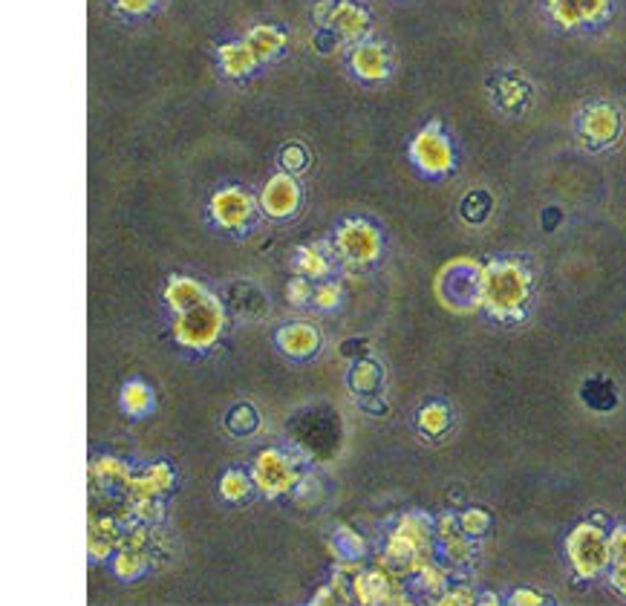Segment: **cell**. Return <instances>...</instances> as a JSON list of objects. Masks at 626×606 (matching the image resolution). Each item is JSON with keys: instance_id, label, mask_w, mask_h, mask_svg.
<instances>
[{"instance_id": "obj_17", "label": "cell", "mask_w": 626, "mask_h": 606, "mask_svg": "<svg viewBox=\"0 0 626 606\" xmlns=\"http://www.w3.org/2000/svg\"><path fill=\"white\" fill-rule=\"evenodd\" d=\"M220 58H223V67H226L228 76L251 73L254 64H257V55H254V50H251L249 44H226L223 52H220Z\"/></svg>"}, {"instance_id": "obj_13", "label": "cell", "mask_w": 626, "mask_h": 606, "mask_svg": "<svg viewBox=\"0 0 626 606\" xmlns=\"http://www.w3.org/2000/svg\"><path fill=\"white\" fill-rule=\"evenodd\" d=\"M352 70L361 78H384L390 73V58H387V50L381 44H364L358 50L352 52Z\"/></svg>"}, {"instance_id": "obj_2", "label": "cell", "mask_w": 626, "mask_h": 606, "mask_svg": "<svg viewBox=\"0 0 626 606\" xmlns=\"http://www.w3.org/2000/svg\"><path fill=\"white\" fill-rule=\"evenodd\" d=\"M430 526L425 517H404L387 546V566L396 575L422 572L430 563Z\"/></svg>"}, {"instance_id": "obj_33", "label": "cell", "mask_w": 626, "mask_h": 606, "mask_svg": "<svg viewBox=\"0 0 626 606\" xmlns=\"http://www.w3.org/2000/svg\"><path fill=\"white\" fill-rule=\"evenodd\" d=\"M289 301L292 303H306L309 301V283L303 278H295L289 283Z\"/></svg>"}, {"instance_id": "obj_32", "label": "cell", "mask_w": 626, "mask_h": 606, "mask_svg": "<svg viewBox=\"0 0 626 606\" xmlns=\"http://www.w3.org/2000/svg\"><path fill=\"white\" fill-rule=\"evenodd\" d=\"M439 604L442 606L474 604V592H471V589H453V592H445V595H442V601H439Z\"/></svg>"}, {"instance_id": "obj_30", "label": "cell", "mask_w": 626, "mask_h": 606, "mask_svg": "<svg viewBox=\"0 0 626 606\" xmlns=\"http://www.w3.org/2000/svg\"><path fill=\"white\" fill-rule=\"evenodd\" d=\"M419 575H422V586H425L427 592H433V595H436V592H442V586H445V575H442L439 569H433V566L427 563Z\"/></svg>"}, {"instance_id": "obj_28", "label": "cell", "mask_w": 626, "mask_h": 606, "mask_svg": "<svg viewBox=\"0 0 626 606\" xmlns=\"http://www.w3.org/2000/svg\"><path fill=\"white\" fill-rule=\"evenodd\" d=\"M609 552H612L615 566H626V529H618L609 537Z\"/></svg>"}, {"instance_id": "obj_4", "label": "cell", "mask_w": 626, "mask_h": 606, "mask_svg": "<svg viewBox=\"0 0 626 606\" xmlns=\"http://www.w3.org/2000/svg\"><path fill=\"white\" fill-rule=\"evenodd\" d=\"M223 329V306L214 298H205L197 306L179 312L176 321V338L188 347H208Z\"/></svg>"}, {"instance_id": "obj_27", "label": "cell", "mask_w": 626, "mask_h": 606, "mask_svg": "<svg viewBox=\"0 0 626 606\" xmlns=\"http://www.w3.org/2000/svg\"><path fill=\"white\" fill-rule=\"evenodd\" d=\"M254 425H257V416H254V410H251V407H240V410H234V416L228 419V428L234 430V433L251 430Z\"/></svg>"}, {"instance_id": "obj_11", "label": "cell", "mask_w": 626, "mask_h": 606, "mask_svg": "<svg viewBox=\"0 0 626 606\" xmlns=\"http://www.w3.org/2000/svg\"><path fill=\"white\" fill-rule=\"evenodd\" d=\"M355 592L364 604H404L396 575H361L355 583Z\"/></svg>"}, {"instance_id": "obj_8", "label": "cell", "mask_w": 626, "mask_h": 606, "mask_svg": "<svg viewBox=\"0 0 626 606\" xmlns=\"http://www.w3.org/2000/svg\"><path fill=\"white\" fill-rule=\"evenodd\" d=\"M606 0H549L551 18L560 26L595 24L606 15Z\"/></svg>"}, {"instance_id": "obj_35", "label": "cell", "mask_w": 626, "mask_h": 606, "mask_svg": "<svg viewBox=\"0 0 626 606\" xmlns=\"http://www.w3.org/2000/svg\"><path fill=\"white\" fill-rule=\"evenodd\" d=\"M511 604H517V606H537V604H543V595H537V592H514V598H511Z\"/></svg>"}, {"instance_id": "obj_5", "label": "cell", "mask_w": 626, "mask_h": 606, "mask_svg": "<svg viewBox=\"0 0 626 606\" xmlns=\"http://www.w3.org/2000/svg\"><path fill=\"white\" fill-rule=\"evenodd\" d=\"M413 162L425 171V174H445L453 168V148L451 142L439 133V127H425L416 139H413Z\"/></svg>"}, {"instance_id": "obj_23", "label": "cell", "mask_w": 626, "mask_h": 606, "mask_svg": "<svg viewBox=\"0 0 626 606\" xmlns=\"http://www.w3.org/2000/svg\"><path fill=\"white\" fill-rule=\"evenodd\" d=\"M246 491H249V480H246V474L231 471V474L223 477V497H228V500H240V497H246Z\"/></svg>"}, {"instance_id": "obj_3", "label": "cell", "mask_w": 626, "mask_h": 606, "mask_svg": "<svg viewBox=\"0 0 626 606\" xmlns=\"http://www.w3.org/2000/svg\"><path fill=\"white\" fill-rule=\"evenodd\" d=\"M569 560L575 566V572L580 578H595L598 572L606 569V563L612 560V552H609V540L598 526L592 523H583L572 531L569 543Z\"/></svg>"}, {"instance_id": "obj_9", "label": "cell", "mask_w": 626, "mask_h": 606, "mask_svg": "<svg viewBox=\"0 0 626 606\" xmlns=\"http://www.w3.org/2000/svg\"><path fill=\"white\" fill-rule=\"evenodd\" d=\"M254 480H257V485H260L263 491L280 494V491L292 488L295 471L289 468V462L277 454V451H266V454H260L257 465H254Z\"/></svg>"}, {"instance_id": "obj_38", "label": "cell", "mask_w": 626, "mask_h": 606, "mask_svg": "<svg viewBox=\"0 0 626 606\" xmlns=\"http://www.w3.org/2000/svg\"><path fill=\"white\" fill-rule=\"evenodd\" d=\"M612 586L626 595V566H615V572H612Z\"/></svg>"}, {"instance_id": "obj_6", "label": "cell", "mask_w": 626, "mask_h": 606, "mask_svg": "<svg viewBox=\"0 0 626 606\" xmlns=\"http://www.w3.org/2000/svg\"><path fill=\"white\" fill-rule=\"evenodd\" d=\"M621 133V113L612 104H592L583 119H580V136L592 145V148H603L612 145Z\"/></svg>"}, {"instance_id": "obj_37", "label": "cell", "mask_w": 626, "mask_h": 606, "mask_svg": "<svg viewBox=\"0 0 626 606\" xmlns=\"http://www.w3.org/2000/svg\"><path fill=\"white\" fill-rule=\"evenodd\" d=\"M116 3H119V6H122L125 12H133V15H136V12H145V9L151 6L153 0H116Z\"/></svg>"}, {"instance_id": "obj_12", "label": "cell", "mask_w": 626, "mask_h": 606, "mask_svg": "<svg viewBox=\"0 0 626 606\" xmlns=\"http://www.w3.org/2000/svg\"><path fill=\"white\" fill-rule=\"evenodd\" d=\"M298 200H301L298 182L292 177H286V174H280V177L272 179V182L266 185V191H263V208H266L272 217H286V214H292V211L298 208Z\"/></svg>"}, {"instance_id": "obj_21", "label": "cell", "mask_w": 626, "mask_h": 606, "mask_svg": "<svg viewBox=\"0 0 626 606\" xmlns=\"http://www.w3.org/2000/svg\"><path fill=\"white\" fill-rule=\"evenodd\" d=\"M125 407L130 413H145L148 407H151V393H148V387L145 384H127L125 387Z\"/></svg>"}, {"instance_id": "obj_25", "label": "cell", "mask_w": 626, "mask_h": 606, "mask_svg": "<svg viewBox=\"0 0 626 606\" xmlns=\"http://www.w3.org/2000/svg\"><path fill=\"white\" fill-rule=\"evenodd\" d=\"M301 269L306 275H315V278H321L329 272V263L324 260V254H318L315 249H303L301 254Z\"/></svg>"}, {"instance_id": "obj_19", "label": "cell", "mask_w": 626, "mask_h": 606, "mask_svg": "<svg viewBox=\"0 0 626 606\" xmlns=\"http://www.w3.org/2000/svg\"><path fill=\"white\" fill-rule=\"evenodd\" d=\"M113 543H116L113 520H90V552L96 557L107 555Z\"/></svg>"}, {"instance_id": "obj_16", "label": "cell", "mask_w": 626, "mask_h": 606, "mask_svg": "<svg viewBox=\"0 0 626 606\" xmlns=\"http://www.w3.org/2000/svg\"><path fill=\"white\" fill-rule=\"evenodd\" d=\"M205 298H208V295L202 292L194 280L188 278H174L171 280V286H168V301H171V306H174L176 312H185V309L197 306V303H202Z\"/></svg>"}, {"instance_id": "obj_1", "label": "cell", "mask_w": 626, "mask_h": 606, "mask_svg": "<svg viewBox=\"0 0 626 606\" xmlns=\"http://www.w3.org/2000/svg\"><path fill=\"white\" fill-rule=\"evenodd\" d=\"M531 275L517 260H494L479 272V303L494 318H514L526 309Z\"/></svg>"}, {"instance_id": "obj_20", "label": "cell", "mask_w": 626, "mask_h": 606, "mask_svg": "<svg viewBox=\"0 0 626 606\" xmlns=\"http://www.w3.org/2000/svg\"><path fill=\"white\" fill-rule=\"evenodd\" d=\"M448 422H451V416H448V410L442 404H427L425 410H422V416H419V425L430 436H439L442 430L448 428Z\"/></svg>"}, {"instance_id": "obj_7", "label": "cell", "mask_w": 626, "mask_h": 606, "mask_svg": "<svg viewBox=\"0 0 626 606\" xmlns=\"http://www.w3.org/2000/svg\"><path fill=\"white\" fill-rule=\"evenodd\" d=\"M338 249L350 263H370L378 254V231L361 220L347 223L338 234Z\"/></svg>"}, {"instance_id": "obj_29", "label": "cell", "mask_w": 626, "mask_h": 606, "mask_svg": "<svg viewBox=\"0 0 626 606\" xmlns=\"http://www.w3.org/2000/svg\"><path fill=\"white\" fill-rule=\"evenodd\" d=\"M306 151L303 148H298V145H289L286 151H283V165L289 168V171H303L306 168Z\"/></svg>"}, {"instance_id": "obj_31", "label": "cell", "mask_w": 626, "mask_h": 606, "mask_svg": "<svg viewBox=\"0 0 626 606\" xmlns=\"http://www.w3.org/2000/svg\"><path fill=\"white\" fill-rule=\"evenodd\" d=\"M445 546H448V557L451 560H456V563H465L468 557H471V546L456 534V537H451V540H445Z\"/></svg>"}, {"instance_id": "obj_36", "label": "cell", "mask_w": 626, "mask_h": 606, "mask_svg": "<svg viewBox=\"0 0 626 606\" xmlns=\"http://www.w3.org/2000/svg\"><path fill=\"white\" fill-rule=\"evenodd\" d=\"M456 534H459V531H456V520H453V517H442V520H439V537H442V540H451Z\"/></svg>"}, {"instance_id": "obj_14", "label": "cell", "mask_w": 626, "mask_h": 606, "mask_svg": "<svg viewBox=\"0 0 626 606\" xmlns=\"http://www.w3.org/2000/svg\"><path fill=\"white\" fill-rule=\"evenodd\" d=\"M329 24L335 26L344 38H355V35L364 32L367 15H364L358 6H352V3H338V6L332 9V15H329Z\"/></svg>"}, {"instance_id": "obj_10", "label": "cell", "mask_w": 626, "mask_h": 606, "mask_svg": "<svg viewBox=\"0 0 626 606\" xmlns=\"http://www.w3.org/2000/svg\"><path fill=\"white\" fill-rule=\"evenodd\" d=\"M211 208H214V217L220 226L240 228L251 217V197L243 194L240 188H226L214 197Z\"/></svg>"}, {"instance_id": "obj_39", "label": "cell", "mask_w": 626, "mask_h": 606, "mask_svg": "<svg viewBox=\"0 0 626 606\" xmlns=\"http://www.w3.org/2000/svg\"><path fill=\"white\" fill-rule=\"evenodd\" d=\"M502 90H508V96H505V104H514V101L523 99V87H520V84H505Z\"/></svg>"}, {"instance_id": "obj_15", "label": "cell", "mask_w": 626, "mask_h": 606, "mask_svg": "<svg viewBox=\"0 0 626 606\" xmlns=\"http://www.w3.org/2000/svg\"><path fill=\"white\" fill-rule=\"evenodd\" d=\"M280 347L286 353L292 355H306L312 353L318 347V332L312 327H303V324H295V327H286L280 335H277Z\"/></svg>"}, {"instance_id": "obj_26", "label": "cell", "mask_w": 626, "mask_h": 606, "mask_svg": "<svg viewBox=\"0 0 626 606\" xmlns=\"http://www.w3.org/2000/svg\"><path fill=\"white\" fill-rule=\"evenodd\" d=\"M378 381V370L373 364H361L355 373H352V387L355 390H373Z\"/></svg>"}, {"instance_id": "obj_24", "label": "cell", "mask_w": 626, "mask_h": 606, "mask_svg": "<svg viewBox=\"0 0 626 606\" xmlns=\"http://www.w3.org/2000/svg\"><path fill=\"white\" fill-rule=\"evenodd\" d=\"M485 529H488V514L482 508H471V511L462 514V531L465 534L476 537V534H485Z\"/></svg>"}, {"instance_id": "obj_18", "label": "cell", "mask_w": 626, "mask_h": 606, "mask_svg": "<svg viewBox=\"0 0 626 606\" xmlns=\"http://www.w3.org/2000/svg\"><path fill=\"white\" fill-rule=\"evenodd\" d=\"M246 44L254 50L257 58H272L283 47V32H277L275 26H254Z\"/></svg>"}, {"instance_id": "obj_34", "label": "cell", "mask_w": 626, "mask_h": 606, "mask_svg": "<svg viewBox=\"0 0 626 606\" xmlns=\"http://www.w3.org/2000/svg\"><path fill=\"white\" fill-rule=\"evenodd\" d=\"M315 298H318V306H335L338 298H341V289L329 283V286H321V289H318V295H315Z\"/></svg>"}, {"instance_id": "obj_22", "label": "cell", "mask_w": 626, "mask_h": 606, "mask_svg": "<svg viewBox=\"0 0 626 606\" xmlns=\"http://www.w3.org/2000/svg\"><path fill=\"white\" fill-rule=\"evenodd\" d=\"M142 569H145V557H142L139 549H130V546H127L125 552L119 555V560H116V572L125 575V578H136Z\"/></svg>"}]
</instances>
